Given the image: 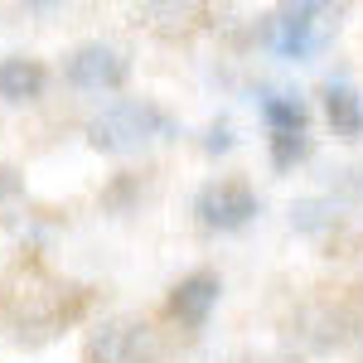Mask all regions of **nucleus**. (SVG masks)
<instances>
[{
	"instance_id": "6e6552de",
	"label": "nucleus",
	"mask_w": 363,
	"mask_h": 363,
	"mask_svg": "<svg viewBox=\"0 0 363 363\" xmlns=\"http://www.w3.org/2000/svg\"><path fill=\"white\" fill-rule=\"evenodd\" d=\"M44 92H49V68L39 58H25V54L0 58V102L20 107V102H39Z\"/></svg>"
},
{
	"instance_id": "ddd939ff",
	"label": "nucleus",
	"mask_w": 363,
	"mask_h": 363,
	"mask_svg": "<svg viewBox=\"0 0 363 363\" xmlns=\"http://www.w3.org/2000/svg\"><path fill=\"white\" fill-rule=\"evenodd\" d=\"M339 184H344V194H354L363 203V165L359 169H344V179H339Z\"/></svg>"
},
{
	"instance_id": "7ed1b4c3",
	"label": "nucleus",
	"mask_w": 363,
	"mask_h": 363,
	"mask_svg": "<svg viewBox=\"0 0 363 363\" xmlns=\"http://www.w3.org/2000/svg\"><path fill=\"white\" fill-rule=\"evenodd\" d=\"M83 363H165L155 330L136 315H112L83 339Z\"/></svg>"
},
{
	"instance_id": "4468645a",
	"label": "nucleus",
	"mask_w": 363,
	"mask_h": 363,
	"mask_svg": "<svg viewBox=\"0 0 363 363\" xmlns=\"http://www.w3.org/2000/svg\"><path fill=\"white\" fill-rule=\"evenodd\" d=\"M10 194H20V179H15V169L0 165V199H10Z\"/></svg>"
},
{
	"instance_id": "423d86ee",
	"label": "nucleus",
	"mask_w": 363,
	"mask_h": 363,
	"mask_svg": "<svg viewBox=\"0 0 363 363\" xmlns=\"http://www.w3.org/2000/svg\"><path fill=\"white\" fill-rule=\"evenodd\" d=\"M218 296H223L218 272H189L184 281H174V291H169V320L184 325V330H203L213 306H218Z\"/></svg>"
},
{
	"instance_id": "1a4fd4ad",
	"label": "nucleus",
	"mask_w": 363,
	"mask_h": 363,
	"mask_svg": "<svg viewBox=\"0 0 363 363\" xmlns=\"http://www.w3.org/2000/svg\"><path fill=\"white\" fill-rule=\"evenodd\" d=\"M257 112L267 131H310V107L296 87H257Z\"/></svg>"
},
{
	"instance_id": "f8f14e48",
	"label": "nucleus",
	"mask_w": 363,
	"mask_h": 363,
	"mask_svg": "<svg viewBox=\"0 0 363 363\" xmlns=\"http://www.w3.org/2000/svg\"><path fill=\"white\" fill-rule=\"evenodd\" d=\"M238 140H233V121L228 116H218V121H208V136H203V150L208 155H228Z\"/></svg>"
},
{
	"instance_id": "f257e3e1",
	"label": "nucleus",
	"mask_w": 363,
	"mask_h": 363,
	"mask_svg": "<svg viewBox=\"0 0 363 363\" xmlns=\"http://www.w3.org/2000/svg\"><path fill=\"white\" fill-rule=\"evenodd\" d=\"M83 136L102 155H136V150L155 145V140H174L179 121L150 97H121V102H107L102 112L87 116Z\"/></svg>"
},
{
	"instance_id": "9b49d317",
	"label": "nucleus",
	"mask_w": 363,
	"mask_h": 363,
	"mask_svg": "<svg viewBox=\"0 0 363 363\" xmlns=\"http://www.w3.org/2000/svg\"><path fill=\"white\" fill-rule=\"evenodd\" d=\"M335 199H325V194H310L301 199L296 208H291V223L301 228V233H325V228H335Z\"/></svg>"
},
{
	"instance_id": "39448f33",
	"label": "nucleus",
	"mask_w": 363,
	"mask_h": 363,
	"mask_svg": "<svg viewBox=\"0 0 363 363\" xmlns=\"http://www.w3.org/2000/svg\"><path fill=\"white\" fill-rule=\"evenodd\" d=\"M262 213V199L247 179H208L194 194V218L208 233H238Z\"/></svg>"
},
{
	"instance_id": "f03ea898",
	"label": "nucleus",
	"mask_w": 363,
	"mask_h": 363,
	"mask_svg": "<svg viewBox=\"0 0 363 363\" xmlns=\"http://www.w3.org/2000/svg\"><path fill=\"white\" fill-rule=\"evenodd\" d=\"M339 34V10L330 5H286L272 20V54L286 63H310Z\"/></svg>"
},
{
	"instance_id": "20e7f679",
	"label": "nucleus",
	"mask_w": 363,
	"mask_h": 363,
	"mask_svg": "<svg viewBox=\"0 0 363 363\" xmlns=\"http://www.w3.org/2000/svg\"><path fill=\"white\" fill-rule=\"evenodd\" d=\"M58 73L78 92H116L131 78V58H126V49H116L107 39H83V44H73L63 54Z\"/></svg>"
},
{
	"instance_id": "0eeeda50",
	"label": "nucleus",
	"mask_w": 363,
	"mask_h": 363,
	"mask_svg": "<svg viewBox=\"0 0 363 363\" xmlns=\"http://www.w3.org/2000/svg\"><path fill=\"white\" fill-rule=\"evenodd\" d=\"M320 102H325V121L339 140H359L363 136V92L349 78H325L320 87Z\"/></svg>"
},
{
	"instance_id": "9d476101",
	"label": "nucleus",
	"mask_w": 363,
	"mask_h": 363,
	"mask_svg": "<svg viewBox=\"0 0 363 363\" xmlns=\"http://www.w3.org/2000/svg\"><path fill=\"white\" fill-rule=\"evenodd\" d=\"M267 150H272V165L286 174L310 160V131H277V136H267Z\"/></svg>"
}]
</instances>
